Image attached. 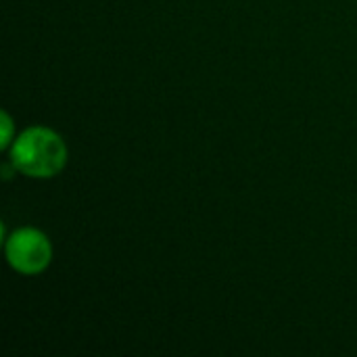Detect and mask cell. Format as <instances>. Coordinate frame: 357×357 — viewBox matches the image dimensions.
Returning a JSON list of instances; mask_svg holds the SVG:
<instances>
[{
  "label": "cell",
  "mask_w": 357,
  "mask_h": 357,
  "mask_svg": "<svg viewBox=\"0 0 357 357\" xmlns=\"http://www.w3.org/2000/svg\"><path fill=\"white\" fill-rule=\"evenodd\" d=\"M10 140H13V121L8 117V113L4 111L2 113V138H0V146L2 149H8Z\"/></svg>",
  "instance_id": "cell-3"
},
{
  "label": "cell",
  "mask_w": 357,
  "mask_h": 357,
  "mask_svg": "<svg viewBox=\"0 0 357 357\" xmlns=\"http://www.w3.org/2000/svg\"><path fill=\"white\" fill-rule=\"evenodd\" d=\"M4 253L8 266L23 276H36L44 272L52 261L50 241L36 228H21L13 232L6 238Z\"/></svg>",
  "instance_id": "cell-2"
},
{
  "label": "cell",
  "mask_w": 357,
  "mask_h": 357,
  "mask_svg": "<svg viewBox=\"0 0 357 357\" xmlns=\"http://www.w3.org/2000/svg\"><path fill=\"white\" fill-rule=\"evenodd\" d=\"M67 144L50 128L23 130L10 146V163L27 178H54L67 165Z\"/></svg>",
  "instance_id": "cell-1"
}]
</instances>
